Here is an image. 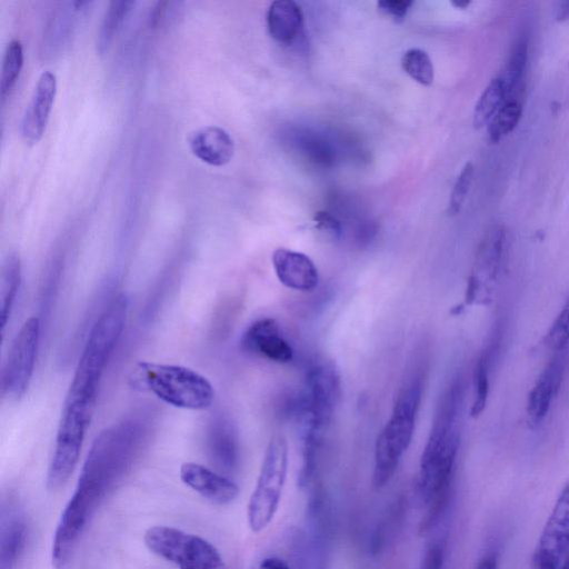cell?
Returning <instances> with one entry per match:
<instances>
[{
	"instance_id": "d6986e66",
	"label": "cell",
	"mask_w": 569,
	"mask_h": 569,
	"mask_svg": "<svg viewBox=\"0 0 569 569\" xmlns=\"http://www.w3.org/2000/svg\"><path fill=\"white\" fill-rule=\"evenodd\" d=\"M303 27V13L292 0H276L267 11L269 34L279 42H290L297 38Z\"/></svg>"
},
{
	"instance_id": "4fadbf2b",
	"label": "cell",
	"mask_w": 569,
	"mask_h": 569,
	"mask_svg": "<svg viewBox=\"0 0 569 569\" xmlns=\"http://www.w3.org/2000/svg\"><path fill=\"white\" fill-rule=\"evenodd\" d=\"M271 260L279 282L286 288L311 292L318 287V269L307 254L287 248H278L272 252Z\"/></svg>"
},
{
	"instance_id": "5b68a950",
	"label": "cell",
	"mask_w": 569,
	"mask_h": 569,
	"mask_svg": "<svg viewBox=\"0 0 569 569\" xmlns=\"http://www.w3.org/2000/svg\"><path fill=\"white\" fill-rule=\"evenodd\" d=\"M132 380L137 388L148 390L161 401L180 409L204 410L214 400L210 381L182 366L139 362Z\"/></svg>"
},
{
	"instance_id": "e0dca14e",
	"label": "cell",
	"mask_w": 569,
	"mask_h": 569,
	"mask_svg": "<svg viewBox=\"0 0 569 569\" xmlns=\"http://www.w3.org/2000/svg\"><path fill=\"white\" fill-rule=\"evenodd\" d=\"M189 148L202 162L221 167L227 164L234 152L230 134L217 126H208L194 131L189 138Z\"/></svg>"
},
{
	"instance_id": "52a82bcc",
	"label": "cell",
	"mask_w": 569,
	"mask_h": 569,
	"mask_svg": "<svg viewBox=\"0 0 569 569\" xmlns=\"http://www.w3.org/2000/svg\"><path fill=\"white\" fill-rule=\"evenodd\" d=\"M147 548L179 569H223L217 548L206 539L168 526L150 527L143 536Z\"/></svg>"
},
{
	"instance_id": "83f0119b",
	"label": "cell",
	"mask_w": 569,
	"mask_h": 569,
	"mask_svg": "<svg viewBox=\"0 0 569 569\" xmlns=\"http://www.w3.org/2000/svg\"><path fill=\"white\" fill-rule=\"evenodd\" d=\"M490 355L486 350L477 360L473 375L475 398L470 409L472 417H478L485 410L489 395Z\"/></svg>"
},
{
	"instance_id": "277c9868",
	"label": "cell",
	"mask_w": 569,
	"mask_h": 569,
	"mask_svg": "<svg viewBox=\"0 0 569 569\" xmlns=\"http://www.w3.org/2000/svg\"><path fill=\"white\" fill-rule=\"evenodd\" d=\"M419 377L406 382L399 390L390 417L377 437L373 455L372 486L382 489L392 479L409 448L421 401Z\"/></svg>"
},
{
	"instance_id": "9a60e30c",
	"label": "cell",
	"mask_w": 569,
	"mask_h": 569,
	"mask_svg": "<svg viewBox=\"0 0 569 569\" xmlns=\"http://www.w3.org/2000/svg\"><path fill=\"white\" fill-rule=\"evenodd\" d=\"M57 92L56 76L41 73L21 122V133L29 143H37L43 136Z\"/></svg>"
},
{
	"instance_id": "7402d4cb",
	"label": "cell",
	"mask_w": 569,
	"mask_h": 569,
	"mask_svg": "<svg viewBox=\"0 0 569 569\" xmlns=\"http://www.w3.org/2000/svg\"><path fill=\"white\" fill-rule=\"evenodd\" d=\"M21 283V262L17 253H9L1 269V333L4 335L7 323L12 313L17 293Z\"/></svg>"
},
{
	"instance_id": "9c48e42d",
	"label": "cell",
	"mask_w": 569,
	"mask_h": 569,
	"mask_svg": "<svg viewBox=\"0 0 569 569\" xmlns=\"http://www.w3.org/2000/svg\"><path fill=\"white\" fill-rule=\"evenodd\" d=\"M307 392L300 406L303 421L323 431L330 423L341 395L340 376L329 361L312 363L306 375Z\"/></svg>"
},
{
	"instance_id": "603a6c76",
	"label": "cell",
	"mask_w": 569,
	"mask_h": 569,
	"mask_svg": "<svg viewBox=\"0 0 569 569\" xmlns=\"http://www.w3.org/2000/svg\"><path fill=\"white\" fill-rule=\"evenodd\" d=\"M507 99L503 81L498 76L493 78L480 94L473 110V127L481 129L488 126Z\"/></svg>"
},
{
	"instance_id": "7a4b0ae2",
	"label": "cell",
	"mask_w": 569,
	"mask_h": 569,
	"mask_svg": "<svg viewBox=\"0 0 569 569\" xmlns=\"http://www.w3.org/2000/svg\"><path fill=\"white\" fill-rule=\"evenodd\" d=\"M128 300L116 297L99 316L81 351L58 429L86 436L108 360L124 328Z\"/></svg>"
},
{
	"instance_id": "cb8c5ba5",
	"label": "cell",
	"mask_w": 569,
	"mask_h": 569,
	"mask_svg": "<svg viewBox=\"0 0 569 569\" xmlns=\"http://www.w3.org/2000/svg\"><path fill=\"white\" fill-rule=\"evenodd\" d=\"M523 110V98H507L498 112L488 123V139L491 143L499 142L519 123Z\"/></svg>"
},
{
	"instance_id": "1f68e13d",
	"label": "cell",
	"mask_w": 569,
	"mask_h": 569,
	"mask_svg": "<svg viewBox=\"0 0 569 569\" xmlns=\"http://www.w3.org/2000/svg\"><path fill=\"white\" fill-rule=\"evenodd\" d=\"M445 561V550L442 545L435 543L430 546L422 559L420 569H442Z\"/></svg>"
},
{
	"instance_id": "44dd1931",
	"label": "cell",
	"mask_w": 569,
	"mask_h": 569,
	"mask_svg": "<svg viewBox=\"0 0 569 569\" xmlns=\"http://www.w3.org/2000/svg\"><path fill=\"white\" fill-rule=\"evenodd\" d=\"M27 540V527L18 517L2 523L0 538V569H14Z\"/></svg>"
},
{
	"instance_id": "74e56055",
	"label": "cell",
	"mask_w": 569,
	"mask_h": 569,
	"mask_svg": "<svg viewBox=\"0 0 569 569\" xmlns=\"http://www.w3.org/2000/svg\"><path fill=\"white\" fill-rule=\"evenodd\" d=\"M560 569H569V551L565 557V560L562 561Z\"/></svg>"
},
{
	"instance_id": "7c38bea8",
	"label": "cell",
	"mask_w": 569,
	"mask_h": 569,
	"mask_svg": "<svg viewBox=\"0 0 569 569\" xmlns=\"http://www.w3.org/2000/svg\"><path fill=\"white\" fill-rule=\"evenodd\" d=\"M240 346L248 353L277 363H287L293 358V350L280 325L269 317L253 321L243 331Z\"/></svg>"
},
{
	"instance_id": "d590c367",
	"label": "cell",
	"mask_w": 569,
	"mask_h": 569,
	"mask_svg": "<svg viewBox=\"0 0 569 569\" xmlns=\"http://www.w3.org/2000/svg\"><path fill=\"white\" fill-rule=\"evenodd\" d=\"M556 11V19L558 21L569 19V1L560 2Z\"/></svg>"
},
{
	"instance_id": "f546056e",
	"label": "cell",
	"mask_w": 569,
	"mask_h": 569,
	"mask_svg": "<svg viewBox=\"0 0 569 569\" xmlns=\"http://www.w3.org/2000/svg\"><path fill=\"white\" fill-rule=\"evenodd\" d=\"M569 342V298L548 330L545 343L555 351H561Z\"/></svg>"
},
{
	"instance_id": "30bf717a",
	"label": "cell",
	"mask_w": 569,
	"mask_h": 569,
	"mask_svg": "<svg viewBox=\"0 0 569 569\" xmlns=\"http://www.w3.org/2000/svg\"><path fill=\"white\" fill-rule=\"evenodd\" d=\"M506 243V231L500 224L491 227L482 238L466 290V302L490 301L493 283L499 274Z\"/></svg>"
},
{
	"instance_id": "5bb4252c",
	"label": "cell",
	"mask_w": 569,
	"mask_h": 569,
	"mask_svg": "<svg viewBox=\"0 0 569 569\" xmlns=\"http://www.w3.org/2000/svg\"><path fill=\"white\" fill-rule=\"evenodd\" d=\"M180 479L186 486L214 505H228L239 495V487L231 479L199 463L181 465Z\"/></svg>"
},
{
	"instance_id": "ba28073f",
	"label": "cell",
	"mask_w": 569,
	"mask_h": 569,
	"mask_svg": "<svg viewBox=\"0 0 569 569\" xmlns=\"http://www.w3.org/2000/svg\"><path fill=\"white\" fill-rule=\"evenodd\" d=\"M40 330V319L30 317L22 323L10 345L1 375V391L9 399H19L28 389L34 369Z\"/></svg>"
},
{
	"instance_id": "8992f818",
	"label": "cell",
	"mask_w": 569,
	"mask_h": 569,
	"mask_svg": "<svg viewBox=\"0 0 569 569\" xmlns=\"http://www.w3.org/2000/svg\"><path fill=\"white\" fill-rule=\"evenodd\" d=\"M288 472V443L274 435L266 449L254 490L248 502L247 518L252 532L264 530L276 516Z\"/></svg>"
},
{
	"instance_id": "f1b7e54d",
	"label": "cell",
	"mask_w": 569,
	"mask_h": 569,
	"mask_svg": "<svg viewBox=\"0 0 569 569\" xmlns=\"http://www.w3.org/2000/svg\"><path fill=\"white\" fill-rule=\"evenodd\" d=\"M473 173H475L473 164L471 162H467L462 167V169L453 184V188H452V191L450 194V199H449V204L447 208V212L449 216H455L461 210V208L466 201V198L471 189Z\"/></svg>"
},
{
	"instance_id": "8fae6325",
	"label": "cell",
	"mask_w": 569,
	"mask_h": 569,
	"mask_svg": "<svg viewBox=\"0 0 569 569\" xmlns=\"http://www.w3.org/2000/svg\"><path fill=\"white\" fill-rule=\"evenodd\" d=\"M569 551V482L549 515L536 548L532 569H560Z\"/></svg>"
},
{
	"instance_id": "2e32d148",
	"label": "cell",
	"mask_w": 569,
	"mask_h": 569,
	"mask_svg": "<svg viewBox=\"0 0 569 569\" xmlns=\"http://www.w3.org/2000/svg\"><path fill=\"white\" fill-rule=\"evenodd\" d=\"M565 371L562 356L553 357L543 368L527 400V418L531 428L538 427L547 417L560 389Z\"/></svg>"
},
{
	"instance_id": "ffe728a7",
	"label": "cell",
	"mask_w": 569,
	"mask_h": 569,
	"mask_svg": "<svg viewBox=\"0 0 569 569\" xmlns=\"http://www.w3.org/2000/svg\"><path fill=\"white\" fill-rule=\"evenodd\" d=\"M528 56L529 34L523 31L515 40L505 68L499 74L505 83L507 98H523Z\"/></svg>"
},
{
	"instance_id": "484cf974",
	"label": "cell",
	"mask_w": 569,
	"mask_h": 569,
	"mask_svg": "<svg viewBox=\"0 0 569 569\" xmlns=\"http://www.w3.org/2000/svg\"><path fill=\"white\" fill-rule=\"evenodd\" d=\"M402 70L416 82L430 86L435 79V69L429 54L420 48H410L401 57Z\"/></svg>"
},
{
	"instance_id": "ac0fdd59",
	"label": "cell",
	"mask_w": 569,
	"mask_h": 569,
	"mask_svg": "<svg viewBox=\"0 0 569 569\" xmlns=\"http://www.w3.org/2000/svg\"><path fill=\"white\" fill-rule=\"evenodd\" d=\"M207 449L212 462L231 471L238 462V438L233 425L224 416H216L207 429Z\"/></svg>"
},
{
	"instance_id": "8d00e7d4",
	"label": "cell",
	"mask_w": 569,
	"mask_h": 569,
	"mask_svg": "<svg viewBox=\"0 0 569 569\" xmlns=\"http://www.w3.org/2000/svg\"><path fill=\"white\" fill-rule=\"evenodd\" d=\"M451 3H452V6H455L456 8H459V9H466V8L470 4V1H461V0H458V1H452Z\"/></svg>"
},
{
	"instance_id": "6da1fadb",
	"label": "cell",
	"mask_w": 569,
	"mask_h": 569,
	"mask_svg": "<svg viewBox=\"0 0 569 569\" xmlns=\"http://www.w3.org/2000/svg\"><path fill=\"white\" fill-rule=\"evenodd\" d=\"M462 405L463 385L456 379L441 396L420 458L416 489L426 506L421 533L435 526L449 501L460 447Z\"/></svg>"
},
{
	"instance_id": "3957f363",
	"label": "cell",
	"mask_w": 569,
	"mask_h": 569,
	"mask_svg": "<svg viewBox=\"0 0 569 569\" xmlns=\"http://www.w3.org/2000/svg\"><path fill=\"white\" fill-rule=\"evenodd\" d=\"M119 482L107 458L90 449L52 539L51 560L57 569L68 565L91 517Z\"/></svg>"
},
{
	"instance_id": "836d02e7",
	"label": "cell",
	"mask_w": 569,
	"mask_h": 569,
	"mask_svg": "<svg viewBox=\"0 0 569 569\" xmlns=\"http://www.w3.org/2000/svg\"><path fill=\"white\" fill-rule=\"evenodd\" d=\"M258 569H290L288 563L279 557L264 558Z\"/></svg>"
},
{
	"instance_id": "e575fe53",
	"label": "cell",
	"mask_w": 569,
	"mask_h": 569,
	"mask_svg": "<svg viewBox=\"0 0 569 569\" xmlns=\"http://www.w3.org/2000/svg\"><path fill=\"white\" fill-rule=\"evenodd\" d=\"M476 569H497V558L495 555H487L480 559Z\"/></svg>"
},
{
	"instance_id": "d6a6232c",
	"label": "cell",
	"mask_w": 569,
	"mask_h": 569,
	"mask_svg": "<svg viewBox=\"0 0 569 569\" xmlns=\"http://www.w3.org/2000/svg\"><path fill=\"white\" fill-rule=\"evenodd\" d=\"M315 220L319 228L329 230L330 232H332L336 236L341 234L340 222L335 217L329 214L328 212H323V211L317 212L315 216Z\"/></svg>"
},
{
	"instance_id": "d4e9b609",
	"label": "cell",
	"mask_w": 569,
	"mask_h": 569,
	"mask_svg": "<svg viewBox=\"0 0 569 569\" xmlns=\"http://www.w3.org/2000/svg\"><path fill=\"white\" fill-rule=\"evenodd\" d=\"M133 1H111L100 24L97 38V50L103 54L110 48L116 34L130 13Z\"/></svg>"
},
{
	"instance_id": "4316f807",
	"label": "cell",
	"mask_w": 569,
	"mask_h": 569,
	"mask_svg": "<svg viewBox=\"0 0 569 569\" xmlns=\"http://www.w3.org/2000/svg\"><path fill=\"white\" fill-rule=\"evenodd\" d=\"M23 66V50L19 40H12L7 47L0 79V96L4 101L12 91Z\"/></svg>"
},
{
	"instance_id": "4dcf8cb0",
	"label": "cell",
	"mask_w": 569,
	"mask_h": 569,
	"mask_svg": "<svg viewBox=\"0 0 569 569\" xmlns=\"http://www.w3.org/2000/svg\"><path fill=\"white\" fill-rule=\"evenodd\" d=\"M412 3V1L405 0H382L377 6L385 14L393 19H403Z\"/></svg>"
}]
</instances>
